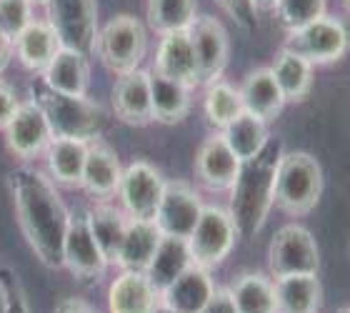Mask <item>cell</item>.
<instances>
[{
    "label": "cell",
    "mask_w": 350,
    "mask_h": 313,
    "mask_svg": "<svg viewBox=\"0 0 350 313\" xmlns=\"http://www.w3.org/2000/svg\"><path fill=\"white\" fill-rule=\"evenodd\" d=\"M13 196L15 218L30 251L45 268H63V243H66L70 211L66 208L55 183L30 166L10 171L5 178Z\"/></svg>",
    "instance_id": "1"
},
{
    "label": "cell",
    "mask_w": 350,
    "mask_h": 313,
    "mask_svg": "<svg viewBox=\"0 0 350 313\" xmlns=\"http://www.w3.org/2000/svg\"><path fill=\"white\" fill-rule=\"evenodd\" d=\"M280 155H283L280 143L270 140L258 158L241 163L238 178L230 188V208H228L235 228H238V236L256 238L262 223L268 221V211L273 205L275 168Z\"/></svg>",
    "instance_id": "2"
},
{
    "label": "cell",
    "mask_w": 350,
    "mask_h": 313,
    "mask_svg": "<svg viewBox=\"0 0 350 313\" xmlns=\"http://www.w3.org/2000/svg\"><path fill=\"white\" fill-rule=\"evenodd\" d=\"M30 101L40 108L53 138L81 140V143L100 140V133L105 128V113L88 95L73 98V95L55 93L40 80L30 86Z\"/></svg>",
    "instance_id": "3"
},
{
    "label": "cell",
    "mask_w": 350,
    "mask_h": 313,
    "mask_svg": "<svg viewBox=\"0 0 350 313\" xmlns=\"http://www.w3.org/2000/svg\"><path fill=\"white\" fill-rule=\"evenodd\" d=\"M325 175L318 158L306 151L283 153L275 168L273 203L288 216H308L321 203Z\"/></svg>",
    "instance_id": "4"
},
{
    "label": "cell",
    "mask_w": 350,
    "mask_h": 313,
    "mask_svg": "<svg viewBox=\"0 0 350 313\" xmlns=\"http://www.w3.org/2000/svg\"><path fill=\"white\" fill-rule=\"evenodd\" d=\"M148 51L146 23L131 13H120L110 18L95 38V55L110 73L125 75L138 71Z\"/></svg>",
    "instance_id": "5"
},
{
    "label": "cell",
    "mask_w": 350,
    "mask_h": 313,
    "mask_svg": "<svg viewBox=\"0 0 350 313\" xmlns=\"http://www.w3.org/2000/svg\"><path fill=\"white\" fill-rule=\"evenodd\" d=\"M268 268L273 278L318 276L321 251L313 234L298 223H285L283 228H278L268 246Z\"/></svg>",
    "instance_id": "6"
},
{
    "label": "cell",
    "mask_w": 350,
    "mask_h": 313,
    "mask_svg": "<svg viewBox=\"0 0 350 313\" xmlns=\"http://www.w3.org/2000/svg\"><path fill=\"white\" fill-rule=\"evenodd\" d=\"M288 51L298 53L310 66H333L350 48V36L343 23L333 15H323L318 21L308 23L303 28L285 33V45Z\"/></svg>",
    "instance_id": "7"
},
{
    "label": "cell",
    "mask_w": 350,
    "mask_h": 313,
    "mask_svg": "<svg viewBox=\"0 0 350 313\" xmlns=\"http://www.w3.org/2000/svg\"><path fill=\"white\" fill-rule=\"evenodd\" d=\"M235 238H238V228L230 218V211L223 205H203V213L185 243L193 263L211 271L230 255Z\"/></svg>",
    "instance_id": "8"
},
{
    "label": "cell",
    "mask_w": 350,
    "mask_h": 313,
    "mask_svg": "<svg viewBox=\"0 0 350 313\" xmlns=\"http://www.w3.org/2000/svg\"><path fill=\"white\" fill-rule=\"evenodd\" d=\"M163 190H165V178L161 171L148 160H135L123 168V178L118 186L120 208L131 221H155Z\"/></svg>",
    "instance_id": "9"
},
{
    "label": "cell",
    "mask_w": 350,
    "mask_h": 313,
    "mask_svg": "<svg viewBox=\"0 0 350 313\" xmlns=\"http://www.w3.org/2000/svg\"><path fill=\"white\" fill-rule=\"evenodd\" d=\"M188 38L196 53L200 86H211L223 78L230 60V38L226 25L213 15H198L188 28Z\"/></svg>",
    "instance_id": "10"
},
{
    "label": "cell",
    "mask_w": 350,
    "mask_h": 313,
    "mask_svg": "<svg viewBox=\"0 0 350 313\" xmlns=\"http://www.w3.org/2000/svg\"><path fill=\"white\" fill-rule=\"evenodd\" d=\"M203 201L190 183L185 181H165V190H163L161 205L155 213V226L163 236L168 238H180L188 240L193 234L200 213H203Z\"/></svg>",
    "instance_id": "11"
},
{
    "label": "cell",
    "mask_w": 350,
    "mask_h": 313,
    "mask_svg": "<svg viewBox=\"0 0 350 313\" xmlns=\"http://www.w3.org/2000/svg\"><path fill=\"white\" fill-rule=\"evenodd\" d=\"M48 10H51V25L58 30L63 45L85 55L95 51V38H98L95 0H48Z\"/></svg>",
    "instance_id": "12"
},
{
    "label": "cell",
    "mask_w": 350,
    "mask_h": 313,
    "mask_svg": "<svg viewBox=\"0 0 350 313\" xmlns=\"http://www.w3.org/2000/svg\"><path fill=\"white\" fill-rule=\"evenodd\" d=\"M108 266L110 263L105 261V255L88 228L85 216L70 213L66 243H63V268L70 271L73 278H78L83 284H90V281H100Z\"/></svg>",
    "instance_id": "13"
},
{
    "label": "cell",
    "mask_w": 350,
    "mask_h": 313,
    "mask_svg": "<svg viewBox=\"0 0 350 313\" xmlns=\"http://www.w3.org/2000/svg\"><path fill=\"white\" fill-rule=\"evenodd\" d=\"M5 146L8 151L21 160H33L45 153L48 143L53 140L51 128L45 123L43 113L33 101L18 105L15 116L5 125Z\"/></svg>",
    "instance_id": "14"
},
{
    "label": "cell",
    "mask_w": 350,
    "mask_h": 313,
    "mask_svg": "<svg viewBox=\"0 0 350 313\" xmlns=\"http://www.w3.org/2000/svg\"><path fill=\"white\" fill-rule=\"evenodd\" d=\"M110 105L118 121L133 128L153 123V105H150V71H133V73L118 75Z\"/></svg>",
    "instance_id": "15"
},
{
    "label": "cell",
    "mask_w": 350,
    "mask_h": 313,
    "mask_svg": "<svg viewBox=\"0 0 350 313\" xmlns=\"http://www.w3.org/2000/svg\"><path fill=\"white\" fill-rule=\"evenodd\" d=\"M241 171V160L228 148L220 133H213L203 140V146L196 153V175L200 186L213 193H226L233 188Z\"/></svg>",
    "instance_id": "16"
},
{
    "label": "cell",
    "mask_w": 350,
    "mask_h": 313,
    "mask_svg": "<svg viewBox=\"0 0 350 313\" xmlns=\"http://www.w3.org/2000/svg\"><path fill=\"white\" fill-rule=\"evenodd\" d=\"M120 178H123V166L116 151L103 140L88 143L85 168L81 178V188L88 196L95 198L98 203H108L110 198L118 196Z\"/></svg>",
    "instance_id": "17"
},
{
    "label": "cell",
    "mask_w": 350,
    "mask_h": 313,
    "mask_svg": "<svg viewBox=\"0 0 350 313\" xmlns=\"http://www.w3.org/2000/svg\"><path fill=\"white\" fill-rule=\"evenodd\" d=\"M153 73L175 80V83H183L190 90L196 86H200L196 53H193V45H190L188 30H178V33L161 36V43H158V51H155V60H153Z\"/></svg>",
    "instance_id": "18"
},
{
    "label": "cell",
    "mask_w": 350,
    "mask_h": 313,
    "mask_svg": "<svg viewBox=\"0 0 350 313\" xmlns=\"http://www.w3.org/2000/svg\"><path fill=\"white\" fill-rule=\"evenodd\" d=\"M60 48H63V40H60L58 30L51 25V21H33L13 40V51L23 68H28L30 73L36 75H43L48 71Z\"/></svg>",
    "instance_id": "19"
},
{
    "label": "cell",
    "mask_w": 350,
    "mask_h": 313,
    "mask_svg": "<svg viewBox=\"0 0 350 313\" xmlns=\"http://www.w3.org/2000/svg\"><path fill=\"white\" fill-rule=\"evenodd\" d=\"M241 101L243 110L250 113V116L260 118L262 123H273L285 108V98L278 88L275 78H273V71L270 66L253 68L241 83Z\"/></svg>",
    "instance_id": "20"
},
{
    "label": "cell",
    "mask_w": 350,
    "mask_h": 313,
    "mask_svg": "<svg viewBox=\"0 0 350 313\" xmlns=\"http://www.w3.org/2000/svg\"><path fill=\"white\" fill-rule=\"evenodd\" d=\"M213 291H215V284L211 278V271L193 263L175 278L168 288H163L161 303L178 313H200L205 303L211 301Z\"/></svg>",
    "instance_id": "21"
},
{
    "label": "cell",
    "mask_w": 350,
    "mask_h": 313,
    "mask_svg": "<svg viewBox=\"0 0 350 313\" xmlns=\"http://www.w3.org/2000/svg\"><path fill=\"white\" fill-rule=\"evenodd\" d=\"M161 306V293L146 273L123 271L110 284L108 308L110 313H155Z\"/></svg>",
    "instance_id": "22"
},
{
    "label": "cell",
    "mask_w": 350,
    "mask_h": 313,
    "mask_svg": "<svg viewBox=\"0 0 350 313\" xmlns=\"http://www.w3.org/2000/svg\"><path fill=\"white\" fill-rule=\"evenodd\" d=\"M43 83L55 93L73 95V98H83L88 95V86H90V66H88V55L75 48L63 45L58 55L53 58L48 71L43 73Z\"/></svg>",
    "instance_id": "23"
},
{
    "label": "cell",
    "mask_w": 350,
    "mask_h": 313,
    "mask_svg": "<svg viewBox=\"0 0 350 313\" xmlns=\"http://www.w3.org/2000/svg\"><path fill=\"white\" fill-rule=\"evenodd\" d=\"M161 238L163 234L158 231L153 221H128L116 266H120V271L146 273L150 261H153L155 251L161 246Z\"/></svg>",
    "instance_id": "24"
},
{
    "label": "cell",
    "mask_w": 350,
    "mask_h": 313,
    "mask_svg": "<svg viewBox=\"0 0 350 313\" xmlns=\"http://www.w3.org/2000/svg\"><path fill=\"white\" fill-rule=\"evenodd\" d=\"M278 313H318L323 303V284L318 276L273 278Z\"/></svg>",
    "instance_id": "25"
},
{
    "label": "cell",
    "mask_w": 350,
    "mask_h": 313,
    "mask_svg": "<svg viewBox=\"0 0 350 313\" xmlns=\"http://www.w3.org/2000/svg\"><path fill=\"white\" fill-rule=\"evenodd\" d=\"M150 105H153V121L158 123H183L190 113V88L150 71Z\"/></svg>",
    "instance_id": "26"
},
{
    "label": "cell",
    "mask_w": 350,
    "mask_h": 313,
    "mask_svg": "<svg viewBox=\"0 0 350 313\" xmlns=\"http://www.w3.org/2000/svg\"><path fill=\"white\" fill-rule=\"evenodd\" d=\"M270 71H273V78H275L285 103L306 101L313 88V66L306 58H300L298 53L288 51V48H280Z\"/></svg>",
    "instance_id": "27"
},
{
    "label": "cell",
    "mask_w": 350,
    "mask_h": 313,
    "mask_svg": "<svg viewBox=\"0 0 350 313\" xmlns=\"http://www.w3.org/2000/svg\"><path fill=\"white\" fill-rule=\"evenodd\" d=\"M218 133L223 136L228 148L233 151L235 158L241 160V163L258 158V155L265 151V146L270 143L268 123H262L260 118L250 116V113H245V110L235 118L233 123H228L226 128Z\"/></svg>",
    "instance_id": "28"
},
{
    "label": "cell",
    "mask_w": 350,
    "mask_h": 313,
    "mask_svg": "<svg viewBox=\"0 0 350 313\" xmlns=\"http://www.w3.org/2000/svg\"><path fill=\"white\" fill-rule=\"evenodd\" d=\"M88 143L68 138H53L45 148V158H48V171H51V181L75 188L81 186L83 168H85Z\"/></svg>",
    "instance_id": "29"
},
{
    "label": "cell",
    "mask_w": 350,
    "mask_h": 313,
    "mask_svg": "<svg viewBox=\"0 0 350 313\" xmlns=\"http://www.w3.org/2000/svg\"><path fill=\"white\" fill-rule=\"evenodd\" d=\"M88 228L93 234L95 243L103 251L105 261L116 263L118 251H120V243H123L125 228H128V216H125L123 208H116L110 203H98L93 211L85 216Z\"/></svg>",
    "instance_id": "30"
},
{
    "label": "cell",
    "mask_w": 350,
    "mask_h": 313,
    "mask_svg": "<svg viewBox=\"0 0 350 313\" xmlns=\"http://www.w3.org/2000/svg\"><path fill=\"white\" fill-rule=\"evenodd\" d=\"M228 291L233 296L238 313H278L273 278L262 276V273H256V271L241 273L228 286Z\"/></svg>",
    "instance_id": "31"
},
{
    "label": "cell",
    "mask_w": 350,
    "mask_h": 313,
    "mask_svg": "<svg viewBox=\"0 0 350 313\" xmlns=\"http://www.w3.org/2000/svg\"><path fill=\"white\" fill-rule=\"evenodd\" d=\"M188 266H193L188 243L180 238H168V236H163L161 246H158L153 261H150V266H148V271H146V276L150 278V284H153L155 288H158V293H161L163 288H168V286L173 284L175 278L180 276Z\"/></svg>",
    "instance_id": "32"
},
{
    "label": "cell",
    "mask_w": 350,
    "mask_h": 313,
    "mask_svg": "<svg viewBox=\"0 0 350 313\" xmlns=\"http://www.w3.org/2000/svg\"><path fill=\"white\" fill-rule=\"evenodd\" d=\"M198 18V0H148L146 23L158 36L188 30Z\"/></svg>",
    "instance_id": "33"
},
{
    "label": "cell",
    "mask_w": 350,
    "mask_h": 313,
    "mask_svg": "<svg viewBox=\"0 0 350 313\" xmlns=\"http://www.w3.org/2000/svg\"><path fill=\"white\" fill-rule=\"evenodd\" d=\"M203 110L208 123L215 128V131H223L228 123H233L235 118L243 113V101H241V90L228 83V80H215L211 86H205V101Z\"/></svg>",
    "instance_id": "34"
},
{
    "label": "cell",
    "mask_w": 350,
    "mask_h": 313,
    "mask_svg": "<svg viewBox=\"0 0 350 313\" xmlns=\"http://www.w3.org/2000/svg\"><path fill=\"white\" fill-rule=\"evenodd\" d=\"M323 15H328V0H278L273 8V18L285 33L303 28Z\"/></svg>",
    "instance_id": "35"
},
{
    "label": "cell",
    "mask_w": 350,
    "mask_h": 313,
    "mask_svg": "<svg viewBox=\"0 0 350 313\" xmlns=\"http://www.w3.org/2000/svg\"><path fill=\"white\" fill-rule=\"evenodd\" d=\"M33 23V5L28 0H0V33L15 40Z\"/></svg>",
    "instance_id": "36"
},
{
    "label": "cell",
    "mask_w": 350,
    "mask_h": 313,
    "mask_svg": "<svg viewBox=\"0 0 350 313\" xmlns=\"http://www.w3.org/2000/svg\"><path fill=\"white\" fill-rule=\"evenodd\" d=\"M215 3L245 33H253L258 28V13L253 8V0H215Z\"/></svg>",
    "instance_id": "37"
},
{
    "label": "cell",
    "mask_w": 350,
    "mask_h": 313,
    "mask_svg": "<svg viewBox=\"0 0 350 313\" xmlns=\"http://www.w3.org/2000/svg\"><path fill=\"white\" fill-rule=\"evenodd\" d=\"M21 101L15 95V88L8 83V80L0 78V131H5V125L10 123V118L15 116Z\"/></svg>",
    "instance_id": "38"
},
{
    "label": "cell",
    "mask_w": 350,
    "mask_h": 313,
    "mask_svg": "<svg viewBox=\"0 0 350 313\" xmlns=\"http://www.w3.org/2000/svg\"><path fill=\"white\" fill-rule=\"evenodd\" d=\"M200 313H238L235 311V303H233V296H230V291L226 288H215L211 296V301L203 306V311Z\"/></svg>",
    "instance_id": "39"
},
{
    "label": "cell",
    "mask_w": 350,
    "mask_h": 313,
    "mask_svg": "<svg viewBox=\"0 0 350 313\" xmlns=\"http://www.w3.org/2000/svg\"><path fill=\"white\" fill-rule=\"evenodd\" d=\"M13 281L8 268H0V313H8L10 308V293H13Z\"/></svg>",
    "instance_id": "40"
},
{
    "label": "cell",
    "mask_w": 350,
    "mask_h": 313,
    "mask_svg": "<svg viewBox=\"0 0 350 313\" xmlns=\"http://www.w3.org/2000/svg\"><path fill=\"white\" fill-rule=\"evenodd\" d=\"M55 313H98L90 303L83 299H63L55 308Z\"/></svg>",
    "instance_id": "41"
},
{
    "label": "cell",
    "mask_w": 350,
    "mask_h": 313,
    "mask_svg": "<svg viewBox=\"0 0 350 313\" xmlns=\"http://www.w3.org/2000/svg\"><path fill=\"white\" fill-rule=\"evenodd\" d=\"M8 313H30L28 306V299H25V293L21 291V284L13 281V293H10V308Z\"/></svg>",
    "instance_id": "42"
},
{
    "label": "cell",
    "mask_w": 350,
    "mask_h": 313,
    "mask_svg": "<svg viewBox=\"0 0 350 313\" xmlns=\"http://www.w3.org/2000/svg\"><path fill=\"white\" fill-rule=\"evenodd\" d=\"M15 55L13 51V40H8L3 33H0V73L8 68V63H10V58Z\"/></svg>",
    "instance_id": "43"
},
{
    "label": "cell",
    "mask_w": 350,
    "mask_h": 313,
    "mask_svg": "<svg viewBox=\"0 0 350 313\" xmlns=\"http://www.w3.org/2000/svg\"><path fill=\"white\" fill-rule=\"evenodd\" d=\"M278 0H253V8H256V13H273V8H275Z\"/></svg>",
    "instance_id": "44"
},
{
    "label": "cell",
    "mask_w": 350,
    "mask_h": 313,
    "mask_svg": "<svg viewBox=\"0 0 350 313\" xmlns=\"http://www.w3.org/2000/svg\"><path fill=\"white\" fill-rule=\"evenodd\" d=\"M155 313H178V311H173V308H168V306H163V303H161V306L155 308Z\"/></svg>",
    "instance_id": "45"
},
{
    "label": "cell",
    "mask_w": 350,
    "mask_h": 313,
    "mask_svg": "<svg viewBox=\"0 0 350 313\" xmlns=\"http://www.w3.org/2000/svg\"><path fill=\"white\" fill-rule=\"evenodd\" d=\"M30 5H48V0H28Z\"/></svg>",
    "instance_id": "46"
},
{
    "label": "cell",
    "mask_w": 350,
    "mask_h": 313,
    "mask_svg": "<svg viewBox=\"0 0 350 313\" xmlns=\"http://www.w3.org/2000/svg\"><path fill=\"white\" fill-rule=\"evenodd\" d=\"M340 3H343V5H345V10H348V13H350V0H340Z\"/></svg>",
    "instance_id": "47"
},
{
    "label": "cell",
    "mask_w": 350,
    "mask_h": 313,
    "mask_svg": "<svg viewBox=\"0 0 350 313\" xmlns=\"http://www.w3.org/2000/svg\"><path fill=\"white\" fill-rule=\"evenodd\" d=\"M336 313H350V306H345V308H338Z\"/></svg>",
    "instance_id": "48"
}]
</instances>
